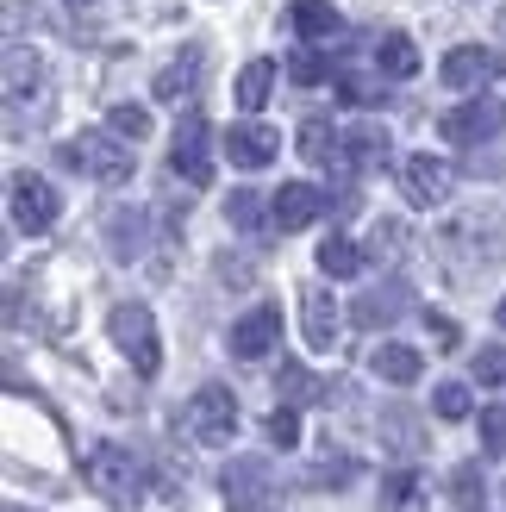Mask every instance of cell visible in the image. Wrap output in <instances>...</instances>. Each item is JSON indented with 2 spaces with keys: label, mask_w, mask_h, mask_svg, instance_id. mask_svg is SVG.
Segmentation results:
<instances>
[{
  "label": "cell",
  "mask_w": 506,
  "mask_h": 512,
  "mask_svg": "<svg viewBox=\"0 0 506 512\" xmlns=\"http://www.w3.org/2000/svg\"><path fill=\"white\" fill-rule=\"evenodd\" d=\"M82 475H88V488L107 500L113 512H138V500H144V469H138V456L125 450V444H94L88 463H82Z\"/></svg>",
  "instance_id": "cell-1"
},
{
  "label": "cell",
  "mask_w": 506,
  "mask_h": 512,
  "mask_svg": "<svg viewBox=\"0 0 506 512\" xmlns=\"http://www.w3.org/2000/svg\"><path fill=\"white\" fill-rule=\"evenodd\" d=\"M107 331H113L119 356H125L138 375H157V369H163V344H157V319H150V306L119 300L113 313H107Z\"/></svg>",
  "instance_id": "cell-2"
},
{
  "label": "cell",
  "mask_w": 506,
  "mask_h": 512,
  "mask_svg": "<svg viewBox=\"0 0 506 512\" xmlns=\"http://www.w3.org/2000/svg\"><path fill=\"white\" fill-rule=\"evenodd\" d=\"M63 163L94 175V182H107V188H119L125 175H132V144L107 125V132H82L75 144H63Z\"/></svg>",
  "instance_id": "cell-3"
},
{
  "label": "cell",
  "mask_w": 506,
  "mask_h": 512,
  "mask_svg": "<svg viewBox=\"0 0 506 512\" xmlns=\"http://www.w3.org/2000/svg\"><path fill=\"white\" fill-rule=\"evenodd\" d=\"M182 425H188L194 444H232V431H238V400H232V388H219V381H213V388H200L188 400Z\"/></svg>",
  "instance_id": "cell-4"
},
{
  "label": "cell",
  "mask_w": 506,
  "mask_h": 512,
  "mask_svg": "<svg viewBox=\"0 0 506 512\" xmlns=\"http://www.w3.org/2000/svg\"><path fill=\"white\" fill-rule=\"evenodd\" d=\"M438 132H444L450 144H488V138L506 132V107H500L494 94H475V100H463L457 113H444Z\"/></svg>",
  "instance_id": "cell-5"
},
{
  "label": "cell",
  "mask_w": 506,
  "mask_h": 512,
  "mask_svg": "<svg viewBox=\"0 0 506 512\" xmlns=\"http://www.w3.org/2000/svg\"><path fill=\"white\" fill-rule=\"evenodd\" d=\"M169 163H175V175H182L188 188H207V182H213V157H207V119H200V113H188L182 125H175Z\"/></svg>",
  "instance_id": "cell-6"
},
{
  "label": "cell",
  "mask_w": 506,
  "mask_h": 512,
  "mask_svg": "<svg viewBox=\"0 0 506 512\" xmlns=\"http://www.w3.org/2000/svg\"><path fill=\"white\" fill-rule=\"evenodd\" d=\"M57 213H63V200L44 175H13V225L19 232H50Z\"/></svg>",
  "instance_id": "cell-7"
},
{
  "label": "cell",
  "mask_w": 506,
  "mask_h": 512,
  "mask_svg": "<svg viewBox=\"0 0 506 512\" xmlns=\"http://www.w3.org/2000/svg\"><path fill=\"white\" fill-rule=\"evenodd\" d=\"M450 188H457L450 163H438V157H407L400 163V194H407L413 207H444Z\"/></svg>",
  "instance_id": "cell-8"
},
{
  "label": "cell",
  "mask_w": 506,
  "mask_h": 512,
  "mask_svg": "<svg viewBox=\"0 0 506 512\" xmlns=\"http://www.w3.org/2000/svg\"><path fill=\"white\" fill-rule=\"evenodd\" d=\"M275 344H282V313H275V306H257V313H244L232 325V356H244V363L269 356Z\"/></svg>",
  "instance_id": "cell-9"
},
{
  "label": "cell",
  "mask_w": 506,
  "mask_h": 512,
  "mask_svg": "<svg viewBox=\"0 0 506 512\" xmlns=\"http://www.w3.org/2000/svg\"><path fill=\"white\" fill-rule=\"evenodd\" d=\"M225 157L238 169H269L282 157V132H269V125H232L225 132Z\"/></svg>",
  "instance_id": "cell-10"
},
{
  "label": "cell",
  "mask_w": 506,
  "mask_h": 512,
  "mask_svg": "<svg viewBox=\"0 0 506 512\" xmlns=\"http://www.w3.org/2000/svg\"><path fill=\"white\" fill-rule=\"evenodd\" d=\"M494 69H500L494 50H482V44H457V50L444 57L438 75H444L450 88H488V82H494Z\"/></svg>",
  "instance_id": "cell-11"
},
{
  "label": "cell",
  "mask_w": 506,
  "mask_h": 512,
  "mask_svg": "<svg viewBox=\"0 0 506 512\" xmlns=\"http://www.w3.org/2000/svg\"><path fill=\"white\" fill-rule=\"evenodd\" d=\"M269 207H275V225H282V232H307V225L325 213V194H319L313 182H288L282 194L269 200Z\"/></svg>",
  "instance_id": "cell-12"
},
{
  "label": "cell",
  "mask_w": 506,
  "mask_h": 512,
  "mask_svg": "<svg viewBox=\"0 0 506 512\" xmlns=\"http://www.w3.org/2000/svg\"><path fill=\"white\" fill-rule=\"evenodd\" d=\"M144 244H150V219L138 207H113L107 213V250L119 263H132V256H144Z\"/></svg>",
  "instance_id": "cell-13"
},
{
  "label": "cell",
  "mask_w": 506,
  "mask_h": 512,
  "mask_svg": "<svg viewBox=\"0 0 506 512\" xmlns=\"http://www.w3.org/2000/svg\"><path fill=\"white\" fill-rule=\"evenodd\" d=\"M275 394H282L288 406H332V400H338L332 381H319L313 369H300V363H282V375H275Z\"/></svg>",
  "instance_id": "cell-14"
},
{
  "label": "cell",
  "mask_w": 506,
  "mask_h": 512,
  "mask_svg": "<svg viewBox=\"0 0 506 512\" xmlns=\"http://www.w3.org/2000/svg\"><path fill=\"white\" fill-rule=\"evenodd\" d=\"M225 500H232V506H263L269 500V463L238 456V463L225 469Z\"/></svg>",
  "instance_id": "cell-15"
},
{
  "label": "cell",
  "mask_w": 506,
  "mask_h": 512,
  "mask_svg": "<svg viewBox=\"0 0 506 512\" xmlns=\"http://www.w3.org/2000/svg\"><path fill=\"white\" fill-rule=\"evenodd\" d=\"M300 325H307V344L313 350H332V338H338V306H332V294H325V288L300 294Z\"/></svg>",
  "instance_id": "cell-16"
},
{
  "label": "cell",
  "mask_w": 506,
  "mask_h": 512,
  "mask_svg": "<svg viewBox=\"0 0 506 512\" xmlns=\"http://www.w3.org/2000/svg\"><path fill=\"white\" fill-rule=\"evenodd\" d=\"M300 157H307V163H319V169H344V138L332 132V119H307V125H300Z\"/></svg>",
  "instance_id": "cell-17"
},
{
  "label": "cell",
  "mask_w": 506,
  "mask_h": 512,
  "mask_svg": "<svg viewBox=\"0 0 506 512\" xmlns=\"http://www.w3.org/2000/svg\"><path fill=\"white\" fill-rule=\"evenodd\" d=\"M375 75H388V82H407V75H419V50L407 32H388L382 44H375Z\"/></svg>",
  "instance_id": "cell-18"
},
{
  "label": "cell",
  "mask_w": 506,
  "mask_h": 512,
  "mask_svg": "<svg viewBox=\"0 0 506 512\" xmlns=\"http://www.w3.org/2000/svg\"><path fill=\"white\" fill-rule=\"evenodd\" d=\"M369 369L382 375V381H394V388H413L419 381V350H407V344H375V356H369Z\"/></svg>",
  "instance_id": "cell-19"
},
{
  "label": "cell",
  "mask_w": 506,
  "mask_h": 512,
  "mask_svg": "<svg viewBox=\"0 0 506 512\" xmlns=\"http://www.w3.org/2000/svg\"><path fill=\"white\" fill-rule=\"evenodd\" d=\"M288 25H294V32L300 38H338V7H332V0H294V7H288Z\"/></svg>",
  "instance_id": "cell-20"
},
{
  "label": "cell",
  "mask_w": 506,
  "mask_h": 512,
  "mask_svg": "<svg viewBox=\"0 0 506 512\" xmlns=\"http://www.w3.org/2000/svg\"><path fill=\"white\" fill-rule=\"evenodd\" d=\"M388 163V132L382 125H357V132H344V169H375Z\"/></svg>",
  "instance_id": "cell-21"
},
{
  "label": "cell",
  "mask_w": 506,
  "mask_h": 512,
  "mask_svg": "<svg viewBox=\"0 0 506 512\" xmlns=\"http://www.w3.org/2000/svg\"><path fill=\"white\" fill-rule=\"evenodd\" d=\"M407 313V288L400 281H388V288H369L363 300H357V325H388V319H400Z\"/></svg>",
  "instance_id": "cell-22"
},
{
  "label": "cell",
  "mask_w": 506,
  "mask_h": 512,
  "mask_svg": "<svg viewBox=\"0 0 506 512\" xmlns=\"http://www.w3.org/2000/svg\"><path fill=\"white\" fill-rule=\"evenodd\" d=\"M382 512H425V481L413 469H394L382 481Z\"/></svg>",
  "instance_id": "cell-23"
},
{
  "label": "cell",
  "mask_w": 506,
  "mask_h": 512,
  "mask_svg": "<svg viewBox=\"0 0 506 512\" xmlns=\"http://www.w3.org/2000/svg\"><path fill=\"white\" fill-rule=\"evenodd\" d=\"M269 94H275V63H269V57L244 63V75H238V107H244V113H257Z\"/></svg>",
  "instance_id": "cell-24"
},
{
  "label": "cell",
  "mask_w": 506,
  "mask_h": 512,
  "mask_svg": "<svg viewBox=\"0 0 506 512\" xmlns=\"http://www.w3.org/2000/svg\"><path fill=\"white\" fill-rule=\"evenodd\" d=\"M319 269L332 275V281H344V275H363V250L350 244V238H338V232H332V238L319 244Z\"/></svg>",
  "instance_id": "cell-25"
},
{
  "label": "cell",
  "mask_w": 506,
  "mask_h": 512,
  "mask_svg": "<svg viewBox=\"0 0 506 512\" xmlns=\"http://www.w3.org/2000/svg\"><path fill=\"white\" fill-rule=\"evenodd\" d=\"M225 219H232L238 232H263V219H275V207H263V194H250V188H238L232 200H225Z\"/></svg>",
  "instance_id": "cell-26"
},
{
  "label": "cell",
  "mask_w": 506,
  "mask_h": 512,
  "mask_svg": "<svg viewBox=\"0 0 506 512\" xmlns=\"http://www.w3.org/2000/svg\"><path fill=\"white\" fill-rule=\"evenodd\" d=\"M194 69H200V57H194V50H188L182 63H169V69L157 75V100H175V107H182V100L194 94Z\"/></svg>",
  "instance_id": "cell-27"
},
{
  "label": "cell",
  "mask_w": 506,
  "mask_h": 512,
  "mask_svg": "<svg viewBox=\"0 0 506 512\" xmlns=\"http://www.w3.org/2000/svg\"><path fill=\"white\" fill-rule=\"evenodd\" d=\"M482 494H488V481H482V463H457V469H450V500H457V506L482 512Z\"/></svg>",
  "instance_id": "cell-28"
},
{
  "label": "cell",
  "mask_w": 506,
  "mask_h": 512,
  "mask_svg": "<svg viewBox=\"0 0 506 512\" xmlns=\"http://www.w3.org/2000/svg\"><path fill=\"white\" fill-rule=\"evenodd\" d=\"M357 481V456H325L307 469V488H350Z\"/></svg>",
  "instance_id": "cell-29"
},
{
  "label": "cell",
  "mask_w": 506,
  "mask_h": 512,
  "mask_svg": "<svg viewBox=\"0 0 506 512\" xmlns=\"http://www.w3.org/2000/svg\"><path fill=\"white\" fill-rule=\"evenodd\" d=\"M38 57H25V50H13V57H7V100H13V113H19V100H25V82H32L38 88Z\"/></svg>",
  "instance_id": "cell-30"
},
{
  "label": "cell",
  "mask_w": 506,
  "mask_h": 512,
  "mask_svg": "<svg viewBox=\"0 0 506 512\" xmlns=\"http://www.w3.org/2000/svg\"><path fill=\"white\" fill-rule=\"evenodd\" d=\"M263 431H269V444H275V450H294V444H300V413L282 400V406H275V413L263 419Z\"/></svg>",
  "instance_id": "cell-31"
},
{
  "label": "cell",
  "mask_w": 506,
  "mask_h": 512,
  "mask_svg": "<svg viewBox=\"0 0 506 512\" xmlns=\"http://www.w3.org/2000/svg\"><path fill=\"white\" fill-rule=\"evenodd\" d=\"M288 75H294L300 88H319L325 75H332V63H325L319 50H294V57H288Z\"/></svg>",
  "instance_id": "cell-32"
},
{
  "label": "cell",
  "mask_w": 506,
  "mask_h": 512,
  "mask_svg": "<svg viewBox=\"0 0 506 512\" xmlns=\"http://www.w3.org/2000/svg\"><path fill=\"white\" fill-rule=\"evenodd\" d=\"M107 125H113V132H119L125 144L150 138V113H144V107H113V113H107Z\"/></svg>",
  "instance_id": "cell-33"
},
{
  "label": "cell",
  "mask_w": 506,
  "mask_h": 512,
  "mask_svg": "<svg viewBox=\"0 0 506 512\" xmlns=\"http://www.w3.org/2000/svg\"><path fill=\"white\" fill-rule=\"evenodd\" d=\"M432 406H438V419H469V388L463 381H444V388L432 394Z\"/></svg>",
  "instance_id": "cell-34"
},
{
  "label": "cell",
  "mask_w": 506,
  "mask_h": 512,
  "mask_svg": "<svg viewBox=\"0 0 506 512\" xmlns=\"http://www.w3.org/2000/svg\"><path fill=\"white\" fill-rule=\"evenodd\" d=\"M382 438H388L394 450H419V425H413V413H388V419H382Z\"/></svg>",
  "instance_id": "cell-35"
},
{
  "label": "cell",
  "mask_w": 506,
  "mask_h": 512,
  "mask_svg": "<svg viewBox=\"0 0 506 512\" xmlns=\"http://www.w3.org/2000/svg\"><path fill=\"white\" fill-rule=\"evenodd\" d=\"M482 450L506 456V406H488V413H482Z\"/></svg>",
  "instance_id": "cell-36"
},
{
  "label": "cell",
  "mask_w": 506,
  "mask_h": 512,
  "mask_svg": "<svg viewBox=\"0 0 506 512\" xmlns=\"http://www.w3.org/2000/svg\"><path fill=\"white\" fill-rule=\"evenodd\" d=\"M475 381H482V388H500L506 381V350L500 344H488L482 356H475Z\"/></svg>",
  "instance_id": "cell-37"
},
{
  "label": "cell",
  "mask_w": 506,
  "mask_h": 512,
  "mask_svg": "<svg viewBox=\"0 0 506 512\" xmlns=\"http://www.w3.org/2000/svg\"><path fill=\"white\" fill-rule=\"evenodd\" d=\"M338 94L350 100V107H375V100H382V82H363V75H344V82H338Z\"/></svg>",
  "instance_id": "cell-38"
},
{
  "label": "cell",
  "mask_w": 506,
  "mask_h": 512,
  "mask_svg": "<svg viewBox=\"0 0 506 512\" xmlns=\"http://www.w3.org/2000/svg\"><path fill=\"white\" fill-rule=\"evenodd\" d=\"M425 325H432V338H438V350H457V325H450V319H425Z\"/></svg>",
  "instance_id": "cell-39"
},
{
  "label": "cell",
  "mask_w": 506,
  "mask_h": 512,
  "mask_svg": "<svg viewBox=\"0 0 506 512\" xmlns=\"http://www.w3.org/2000/svg\"><path fill=\"white\" fill-rule=\"evenodd\" d=\"M232 512H269V500H263V506H232Z\"/></svg>",
  "instance_id": "cell-40"
},
{
  "label": "cell",
  "mask_w": 506,
  "mask_h": 512,
  "mask_svg": "<svg viewBox=\"0 0 506 512\" xmlns=\"http://www.w3.org/2000/svg\"><path fill=\"white\" fill-rule=\"evenodd\" d=\"M500 325H506V300H500Z\"/></svg>",
  "instance_id": "cell-41"
},
{
  "label": "cell",
  "mask_w": 506,
  "mask_h": 512,
  "mask_svg": "<svg viewBox=\"0 0 506 512\" xmlns=\"http://www.w3.org/2000/svg\"><path fill=\"white\" fill-rule=\"evenodd\" d=\"M69 7H88V0H69Z\"/></svg>",
  "instance_id": "cell-42"
},
{
  "label": "cell",
  "mask_w": 506,
  "mask_h": 512,
  "mask_svg": "<svg viewBox=\"0 0 506 512\" xmlns=\"http://www.w3.org/2000/svg\"><path fill=\"white\" fill-rule=\"evenodd\" d=\"M7 512H25V506H7Z\"/></svg>",
  "instance_id": "cell-43"
}]
</instances>
